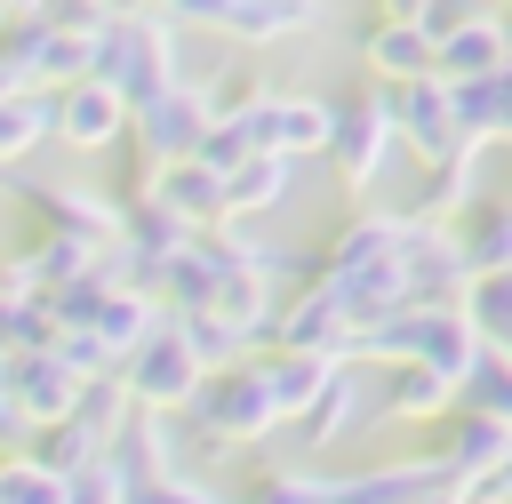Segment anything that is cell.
Wrapping results in <instances>:
<instances>
[{
    "instance_id": "obj_2",
    "label": "cell",
    "mask_w": 512,
    "mask_h": 504,
    "mask_svg": "<svg viewBox=\"0 0 512 504\" xmlns=\"http://www.w3.org/2000/svg\"><path fill=\"white\" fill-rule=\"evenodd\" d=\"M288 424V408H280V392H272V368H264V352L256 360H232V368H208V384L192 392V408H184V432L200 440V448H256V440H272Z\"/></svg>"
},
{
    "instance_id": "obj_26",
    "label": "cell",
    "mask_w": 512,
    "mask_h": 504,
    "mask_svg": "<svg viewBox=\"0 0 512 504\" xmlns=\"http://www.w3.org/2000/svg\"><path fill=\"white\" fill-rule=\"evenodd\" d=\"M360 416H368V408H360V376H352V360H344V368H336V384L320 392V408L296 424V440H304V448H336V440H352V432H360Z\"/></svg>"
},
{
    "instance_id": "obj_5",
    "label": "cell",
    "mask_w": 512,
    "mask_h": 504,
    "mask_svg": "<svg viewBox=\"0 0 512 504\" xmlns=\"http://www.w3.org/2000/svg\"><path fill=\"white\" fill-rule=\"evenodd\" d=\"M96 72L144 112V104H160L176 80H184V64H176V16L168 8H144V16H120L112 32H104V56H96Z\"/></svg>"
},
{
    "instance_id": "obj_21",
    "label": "cell",
    "mask_w": 512,
    "mask_h": 504,
    "mask_svg": "<svg viewBox=\"0 0 512 504\" xmlns=\"http://www.w3.org/2000/svg\"><path fill=\"white\" fill-rule=\"evenodd\" d=\"M264 368H272V392H280L288 424H304V416L320 408V392L336 384V368H344V360H320V352H288V344H272V352H264Z\"/></svg>"
},
{
    "instance_id": "obj_14",
    "label": "cell",
    "mask_w": 512,
    "mask_h": 504,
    "mask_svg": "<svg viewBox=\"0 0 512 504\" xmlns=\"http://www.w3.org/2000/svg\"><path fill=\"white\" fill-rule=\"evenodd\" d=\"M432 40H440V80H488L512 64V16H496V8H464Z\"/></svg>"
},
{
    "instance_id": "obj_9",
    "label": "cell",
    "mask_w": 512,
    "mask_h": 504,
    "mask_svg": "<svg viewBox=\"0 0 512 504\" xmlns=\"http://www.w3.org/2000/svg\"><path fill=\"white\" fill-rule=\"evenodd\" d=\"M424 456H440L472 496L504 472V456H512V424L504 416H488V408H472V400H456L440 424H424Z\"/></svg>"
},
{
    "instance_id": "obj_28",
    "label": "cell",
    "mask_w": 512,
    "mask_h": 504,
    "mask_svg": "<svg viewBox=\"0 0 512 504\" xmlns=\"http://www.w3.org/2000/svg\"><path fill=\"white\" fill-rule=\"evenodd\" d=\"M464 312H472V328L488 336V352H512V272H472Z\"/></svg>"
},
{
    "instance_id": "obj_24",
    "label": "cell",
    "mask_w": 512,
    "mask_h": 504,
    "mask_svg": "<svg viewBox=\"0 0 512 504\" xmlns=\"http://www.w3.org/2000/svg\"><path fill=\"white\" fill-rule=\"evenodd\" d=\"M240 504H344V472H320V464H264Z\"/></svg>"
},
{
    "instance_id": "obj_30",
    "label": "cell",
    "mask_w": 512,
    "mask_h": 504,
    "mask_svg": "<svg viewBox=\"0 0 512 504\" xmlns=\"http://www.w3.org/2000/svg\"><path fill=\"white\" fill-rule=\"evenodd\" d=\"M464 400L512 424V352H488V360H480V368L464 376Z\"/></svg>"
},
{
    "instance_id": "obj_27",
    "label": "cell",
    "mask_w": 512,
    "mask_h": 504,
    "mask_svg": "<svg viewBox=\"0 0 512 504\" xmlns=\"http://www.w3.org/2000/svg\"><path fill=\"white\" fill-rule=\"evenodd\" d=\"M456 112H464V128L480 144H504L512 136V64L488 72V80H456Z\"/></svg>"
},
{
    "instance_id": "obj_11",
    "label": "cell",
    "mask_w": 512,
    "mask_h": 504,
    "mask_svg": "<svg viewBox=\"0 0 512 504\" xmlns=\"http://www.w3.org/2000/svg\"><path fill=\"white\" fill-rule=\"evenodd\" d=\"M208 128H216V88H192V80H176L160 104H144V112H136L128 144H136L144 160H192V152L208 144Z\"/></svg>"
},
{
    "instance_id": "obj_18",
    "label": "cell",
    "mask_w": 512,
    "mask_h": 504,
    "mask_svg": "<svg viewBox=\"0 0 512 504\" xmlns=\"http://www.w3.org/2000/svg\"><path fill=\"white\" fill-rule=\"evenodd\" d=\"M328 128H336V96H304V88H272V112H264V152H328Z\"/></svg>"
},
{
    "instance_id": "obj_16",
    "label": "cell",
    "mask_w": 512,
    "mask_h": 504,
    "mask_svg": "<svg viewBox=\"0 0 512 504\" xmlns=\"http://www.w3.org/2000/svg\"><path fill=\"white\" fill-rule=\"evenodd\" d=\"M360 72L368 80H424V72H440L432 24H384V16H368L360 24Z\"/></svg>"
},
{
    "instance_id": "obj_20",
    "label": "cell",
    "mask_w": 512,
    "mask_h": 504,
    "mask_svg": "<svg viewBox=\"0 0 512 504\" xmlns=\"http://www.w3.org/2000/svg\"><path fill=\"white\" fill-rule=\"evenodd\" d=\"M112 464L128 472V488L184 472V456H176V424H168L160 408H128V424H120V440H112Z\"/></svg>"
},
{
    "instance_id": "obj_33",
    "label": "cell",
    "mask_w": 512,
    "mask_h": 504,
    "mask_svg": "<svg viewBox=\"0 0 512 504\" xmlns=\"http://www.w3.org/2000/svg\"><path fill=\"white\" fill-rule=\"evenodd\" d=\"M472 504H512V456H504V472H496V480H488Z\"/></svg>"
},
{
    "instance_id": "obj_7",
    "label": "cell",
    "mask_w": 512,
    "mask_h": 504,
    "mask_svg": "<svg viewBox=\"0 0 512 504\" xmlns=\"http://www.w3.org/2000/svg\"><path fill=\"white\" fill-rule=\"evenodd\" d=\"M392 112H400V144H408L416 168H448V160L480 152V136H472L464 112H456V80H440V72L392 80Z\"/></svg>"
},
{
    "instance_id": "obj_4",
    "label": "cell",
    "mask_w": 512,
    "mask_h": 504,
    "mask_svg": "<svg viewBox=\"0 0 512 504\" xmlns=\"http://www.w3.org/2000/svg\"><path fill=\"white\" fill-rule=\"evenodd\" d=\"M400 144V112H392V80H360L336 96V128H328V176L344 192H376Z\"/></svg>"
},
{
    "instance_id": "obj_13",
    "label": "cell",
    "mask_w": 512,
    "mask_h": 504,
    "mask_svg": "<svg viewBox=\"0 0 512 504\" xmlns=\"http://www.w3.org/2000/svg\"><path fill=\"white\" fill-rule=\"evenodd\" d=\"M168 16H184V24H208V32H224V40H248V48H264V40H288V32H304L320 8L312 0H160Z\"/></svg>"
},
{
    "instance_id": "obj_22",
    "label": "cell",
    "mask_w": 512,
    "mask_h": 504,
    "mask_svg": "<svg viewBox=\"0 0 512 504\" xmlns=\"http://www.w3.org/2000/svg\"><path fill=\"white\" fill-rule=\"evenodd\" d=\"M48 136H56V88H16V96H0V168L32 160Z\"/></svg>"
},
{
    "instance_id": "obj_12",
    "label": "cell",
    "mask_w": 512,
    "mask_h": 504,
    "mask_svg": "<svg viewBox=\"0 0 512 504\" xmlns=\"http://www.w3.org/2000/svg\"><path fill=\"white\" fill-rule=\"evenodd\" d=\"M128 128H136V104H128L104 72L56 88V136H64L72 152H112V144H128Z\"/></svg>"
},
{
    "instance_id": "obj_25",
    "label": "cell",
    "mask_w": 512,
    "mask_h": 504,
    "mask_svg": "<svg viewBox=\"0 0 512 504\" xmlns=\"http://www.w3.org/2000/svg\"><path fill=\"white\" fill-rule=\"evenodd\" d=\"M288 176H296L288 152H248L240 168H224V200H232V216H264V208H280V200H288Z\"/></svg>"
},
{
    "instance_id": "obj_23",
    "label": "cell",
    "mask_w": 512,
    "mask_h": 504,
    "mask_svg": "<svg viewBox=\"0 0 512 504\" xmlns=\"http://www.w3.org/2000/svg\"><path fill=\"white\" fill-rule=\"evenodd\" d=\"M448 232H456L472 272H512V200H472Z\"/></svg>"
},
{
    "instance_id": "obj_17",
    "label": "cell",
    "mask_w": 512,
    "mask_h": 504,
    "mask_svg": "<svg viewBox=\"0 0 512 504\" xmlns=\"http://www.w3.org/2000/svg\"><path fill=\"white\" fill-rule=\"evenodd\" d=\"M456 400H464V384H456L448 368H432V360H392V368H384V416L408 424V432L440 424Z\"/></svg>"
},
{
    "instance_id": "obj_15",
    "label": "cell",
    "mask_w": 512,
    "mask_h": 504,
    "mask_svg": "<svg viewBox=\"0 0 512 504\" xmlns=\"http://www.w3.org/2000/svg\"><path fill=\"white\" fill-rule=\"evenodd\" d=\"M136 200H160V208L184 216L192 232H216V224L232 216V200H224V168H208V160H160L152 184H144Z\"/></svg>"
},
{
    "instance_id": "obj_6",
    "label": "cell",
    "mask_w": 512,
    "mask_h": 504,
    "mask_svg": "<svg viewBox=\"0 0 512 504\" xmlns=\"http://www.w3.org/2000/svg\"><path fill=\"white\" fill-rule=\"evenodd\" d=\"M120 384H128V400L136 408H160V416H184L192 408V392L208 384V352L192 344V328L168 312L128 360H120Z\"/></svg>"
},
{
    "instance_id": "obj_1",
    "label": "cell",
    "mask_w": 512,
    "mask_h": 504,
    "mask_svg": "<svg viewBox=\"0 0 512 504\" xmlns=\"http://www.w3.org/2000/svg\"><path fill=\"white\" fill-rule=\"evenodd\" d=\"M408 240H416V224L400 208H360V216H344L328 232V248L312 256V280H336L360 304V320H384V312L416 304V288H408Z\"/></svg>"
},
{
    "instance_id": "obj_3",
    "label": "cell",
    "mask_w": 512,
    "mask_h": 504,
    "mask_svg": "<svg viewBox=\"0 0 512 504\" xmlns=\"http://www.w3.org/2000/svg\"><path fill=\"white\" fill-rule=\"evenodd\" d=\"M360 360H432V368H448L456 384L488 360V336L472 328V312L464 304H400V312H384V320H368V336H360Z\"/></svg>"
},
{
    "instance_id": "obj_8",
    "label": "cell",
    "mask_w": 512,
    "mask_h": 504,
    "mask_svg": "<svg viewBox=\"0 0 512 504\" xmlns=\"http://www.w3.org/2000/svg\"><path fill=\"white\" fill-rule=\"evenodd\" d=\"M360 336H368V320H360V304H352L336 280H304V288L280 304V328H272V344L320 352V360H352V368H360Z\"/></svg>"
},
{
    "instance_id": "obj_29",
    "label": "cell",
    "mask_w": 512,
    "mask_h": 504,
    "mask_svg": "<svg viewBox=\"0 0 512 504\" xmlns=\"http://www.w3.org/2000/svg\"><path fill=\"white\" fill-rule=\"evenodd\" d=\"M0 504H72V480L48 472L40 456L8 448V464H0Z\"/></svg>"
},
{
    "instance_id": "obj_31",
    "label": "cell",
    "mask_w": 512,
    "mask_h": 504,
    "mask_svg": "<svg viewBox=\"0 0 512 504\" xmlns=\"http://www.w3.org/2000/svg\"><path fill=\"white\" fill-rule=\"evenodd\" d=\"M128 504H240V496H232V488H208V480H192V472H168V480L128 488Z\"/></svg>"
},
{
    "instance_id": "obj_19",
    "label": "cell",
    "mask_w": 512,
    "mask_h": 504,
    "mask_svg": "<svg viewBox=\"0 0 512 504\" xmlns=\"http://www.w3.org/2000/svg\"><path fill=\"white\" fill-rule=\"evenodd\" d=\"M480 200V152H464V160H448V168H416V192L400 200V216L408 224H456L464 208Z\"/></svg>"
},
{
    "instance_id": "obj_10",
    "label": "cell",
    "mask_w": 512,
    "mask_h": 504,
    "mask_svg": "<svg viewBox=\"0 0 512 504\" xmlns=\"http://www.w3.org/2000/svg\"><path fill=\"white\" fill-rule=\"evenodd\" d=\"M0 392H8V400L24 408V424L40 432V424H56V416L80 408L88 376H80L56 344H32V352H8V360H0Z\"/></svg>"
},
{
    "instance_id": "obj_32",
    "label": "cell",
    "mask_w": 512,
    "mask_h": 504,
    "mask_svg": "<svg viewBox=\"0 0 512 504\" xmlns=\"http://www.w3.org/2000/svg\"><path fill=\"white\" fill-rule=\"evenodd\" d=\"M72 504H128V472L112 456L88 464V472H72Z\"/></svg>"
},
{
    "instance_id": "obj_34",
    "label": "cell",
    "mask_w": 512,
    "mask_h": 504,
    "mask_svg": "<svg viewBox=\"0 0 512 504\" xmlns=\"http://www.w3.org/2000/svg\"><path fill=\"white\" fill-rule=\"evenodd\" d=\"M8 16H16V8H8V0H0V24H8Z\"/></svg>"
}]
</instances>
